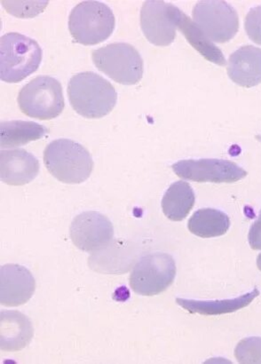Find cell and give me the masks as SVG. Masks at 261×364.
<instances>
[{"label":"cell","mask_w":261,"mask_h":364,"mask_svg":"<svg viewBox=\"0 0 261 364\" xmlns=\"http://www.w3.org/2000/svg\"><path fill=\"white\" fill-rule=\"evenodd\" d=\"M71 106L78 115L89 119H102L115 108V87L105 77L92 71L78 73L68 84Z\"/></svg>","instance_id":"obj_1"},{"label":"cell","mask_w":261,"mask_h":364,"mask_svg":"<svg viewBox=\"0 0 261 364\" xmlns=\"http://www.w3.org/2000/svg\"><path fill=\"white\" fill-rule=\"evenodd\" d=\"M44 164L53 177L66 184L83 183L94 168L87 149L68 139H59L46 146Z\"/></svg>","instance_id":"obj_2"},{"label":"cell","mask_w":261,"mask_h":364,"mask_svg":"<svg viewBox=\"0 0 261 364\" xmlns=\"http://www.w3.org/2000/svg\"><path fill=\"white\" fill-rule=\"evenodd\" d=\"M42 49L38 42L17 32L0 39V77L10 84L20 83L37 71L42 62Z\"/></svg>","instance_id":"obj_3"},{"label":"cell","mask_w":261,"mask_h":364,"mask_svg":"<svg viewBox=\"0 0 261 364\" xmlns=\"http://www.w3.org/2000/svg\"><path fill=\"white\" fill-rule=\"evenodd\" d=\"M112 10L99 1H83L74 7L69 18V30L75 41L84 46L105 42L115 30Z\"/></svg>","instance_id":"obj_4"},{"label":"cell","mask_w":261,"mask_h":364,"mask_svg":"<svg viewBox=\"0 0 261 364\" xmlns=\"http://www.w3.org/2000/svg\"><path fill=\"white\" fill-rule=\"evenodd\" d=\"M21 112L39 120L56 119L63 112L62 85L55 77L39 76L28 82L17 98Z\"/></svg>","instance_id":"obj_5"},{"label":"cell","mask_w":261,"mask_h":364,"mask_svg":"<svg viewBox=\"0 0 261 364\" xmlns=\"http://www.w3.org/2000/svg\"><path fill=\"white\" fill-rule=\"evenodd\" d=\"M96 68L117 83L134 85L141 81L144 64L141 55L127 43H113L92 53Z\"/></svg>","instance_id":"obj_6"},{"label":"cell","mask_w":261,"mask_h":364,"mask_svg":"<svg viewBox=\"0 0 261 364\" xmlns=\"http://www.w3.org/2000/svg\"><path fill=\"white\" fill-rule=\"evenodd\" d=\"M176 277V264L167 253L156 252L142 257L130 276L132 290L141 296L162 294L173 284Z\"/></svg>","instance_id":"obj_7"},{"label":"cell","mask_w":261,"mask_h":364,"mask_svg":"<svg viewBox=\"0 0 261 364\" xmlns=\"http://www.w3.org/2000/svg\"><path fill=\"white\" fill-rule=\"evenodd\" d=\"M193 21L213 43L232 41L239 30L237 10L221 0H203L196 3L192 12Z\"/></svg>","instance_id":"obj_8"},{"label":"cell","mask_w":261,"mask_h":364,"mask_svg":"<svg viewBox=\"0 0 261 364\" xmlns=\"http://www.w3.org/2000/svg\"><path fill=\"white\" fill-rule=\"evenodd\" d=\"M171 168L181 179L196 182L233 183L247 176V172L237 164L224 159L181 160L174 164Z\"/></svg>","instance_id":"obj_9"},{"label":"cell","mask_w":261,"mask_h":364,"mask_svg":"<svg viewBox=\"0 0 261 364\" xmlns=\"http://www.w3.org/2000/svg\"><path fill=\"white\" fill-rule=\"evenodd\" d=\"M73 244L81 251L96 252L113 240L112 221L98 212H85L74 218L70 228Z\"/></svg>","instance_id":"obj_10"},{"label":"cell","mask_w":261,"mask_h":364,"mask_svg":"<svg viewBox=\"0 0 261 364\" xmlns=\"http://www.w3.org/2000/svg\"><path fill=\"white\" fill-rule=\"evenodd\" d=\"M141 27L147 39L154 46H168L176 37L173 4L148 0L141 11Z\"/></svg>","instance_id":"obj_11"},{"label":"cell","mask_w":261,"mask_h":364,"mask_svg":"<svg viewBox=\"0 0 261 364\" xmlns=\"http://www.w3.org/2000/svg\"><path fill=\"white\" fill-rule=\"evenodd\" d=\"M36 281L31 271L18 264H6L0 269V303L6 306L26 304L33 296Z\"/></svg>","instance_id":"obj_12"},{"label":"cell","mask_w":261,"mask_h":364,"mask_svg":"<svg viewBox=\"0 0 261 364\" xmlns=\"http://www.w3.org/2000/svg\"><path fill=\"white\" fill-rule=\"evenodd\" d=\"M39 168L38 159L25 149H6L0 153V177L4 183L10 186L30 183L38 176Z\"/></svg>","instance_id":"obj_13"},{"label":"cell","mask_w":261,"mask_h":364,"mask_svg":"<svg viewBox=\"0 0 261 364\" xmlns=\"http://www.w3.org/2000/svg\"><path fill=\"white\" fill-rule=\"evenodd\" d=\"M228 74L235 84L251 88L261 83V48L244 46L230 56Z\"/></svg>","instance_id":"obj_14"},{"label":"cell","mask_w":261,"mask_h":364,"mask_svg":"<svg viewBox=\"0 0 261 364\" xmlns=\"http://www.w3.org/2000/svg\"><path fill=\"white\" fill-rule=\"evenodd\" d=\"M34 336L31 320L18 311L2 310L0 313V348L17 352L26 348Z\"/></svg>","instance_id":"obj_15"},{"label":"cell","mask_w":261,"mask_h":364,"mask_svg":"<svg viewBox=\"0 0 261 364\" xmlns=\"http://www.w3.org/2000/svg\"><path fill=\"white\" fill-rule=\"evenodd\" d=\"M134 245L129 242H112L106 248L94 252L89 258L90 269L103 274H124L136 259Z\"/></svg>","instance_id":"obj_16"},{"label":"cell","mask_w":261,"mask_h":364,"mask_svg":"<svg viewBox=\"0 0 261 364\" xmlns=\"http://www.w3.org/2000/svg\"><path fill=\"white\" fill-rule=\"evenodd\" d=\"M173 16L176 28L182 32L189 44L200 55L205 57L209 62L217 64V65H226L227 60L225 59L223 51L206 37L205 34L196 26L194 21L191 19V17L174 5Z\"/></svg>","instance_id":"obj_17"},{"label":"cell","mask_w":261,"mask_h":364,"mask_svg":"<svg viewBox=\"0 0 261 364\" xmlns=\"http://www.w3.org/2000/svg\"><path fill=\"white\" fill-rule=\"evenodd\" d=\"M260 296L258 289H253L238 298L218 299V301H196V299H176V303L182 309L191 314H200L203 316H220L224 314L234 313L246 308Z\"/></svg>","instance_id":"obj_18"},{"label":"cell","mask_w":261,"mask_h":364,"mask_svg":"<svg viewBox=\"0 0 261 364\" xmlns=\"http://www.w3.org/2000/svg\"><path fill=\"white\" fill-rule=\"evenodd\" d=\"M48 134V128L31 121H6L0 124V148L4 151L20 147L41 140Z\"/></svg>","instance_id":"obj_19"},{"label":"cell","mask_w":261,"mask_h":364,"mask_svg":"<svg viewBox=\"0 0 261 364\" xmlns=\"http://www.w3.org/2000/svg\"><path fill=\"white\" fill-rule=\"evenodd\" d=\"M196 195L188 182L180 181L171 184L162 199L164 215L173 221H181L195 205Z\"/></svg>","instance_id":"obj_20"},{"label":"cell","mask_w":261,"mask_h":364,"mask_svg":"<svg viewBox=\"0 0 261 364\" xmlns=\"http://www.w3.org/2000/svg\"><path fill=\"white\" fill-rule=\"evenodd\" d=\"M188 230L202 238L221 237L230 228V220L223 210L203 208L196 210L188 223Z\"/></svg>","instance_id":"obj_21"},{"label":"cell","mask_w":261,"mask_h":364,"mask_svg":"<svg viewBox=\"0 0 261 364\" xmlns=\"http://www.w3.org/2000/svg\"><path fill=\"white\" fill-rule=\"evenodd\" d=\"M235 356L239 363L261 364V338H244L235 348Z\"/></svg>","instance_id":"obj_22"},{"label":"cell","mask_w":261,"mask_h":364,"mask_svg":"<svg viewBox=\"0 0 261 364\" xmlns=\"http://www.w3.org/2000/svg\"><path fill=\"white\" fill-rule=\"evenodd\" d=\"M245 28L249 38L261 46V6L249 10L245 20Z\"/></svg>","instance_id":"obj_23"},{"label":"cell","mask_w":261,"mask_h":364,"mask_svg":"<svg viewBox=\"0 0 261 364\" xmlns=\"http://www.w3.org/2000/svg\"><path fill=\"white\" fill-rule=\"evenodd\" d=\"M248 241L252 249L261 250V210L258 219L250 228Z\"/></svg>","instance_id":"obj_24"},{"label":"cell","mask_w":261,"mask_h":364,"mask_svg":"<svg viewBox=\"0 0 261 364\" xmlns=\"http://www.w3.org/2000/svg\"><path fill=\"white\" fill-rule=\"evenodd\" d=\"M257 266H258V269L261 271V253H260L258 258H257Z\"/></svg>","instance_id":"obj_25"},{"label":"cell","mask_w":261,"mask_h":364,"mask_svg":"<svg viewBox=\"0 0 261 364\" xmlns=\"http://www.w3.org/2000/svg\"><path fill=\"white\" fill-rule=\"evenodd\" d=\"M256 139L261 142V135H257Z\"/></svg>","instance_id":"obj_26"}]
</instances>
